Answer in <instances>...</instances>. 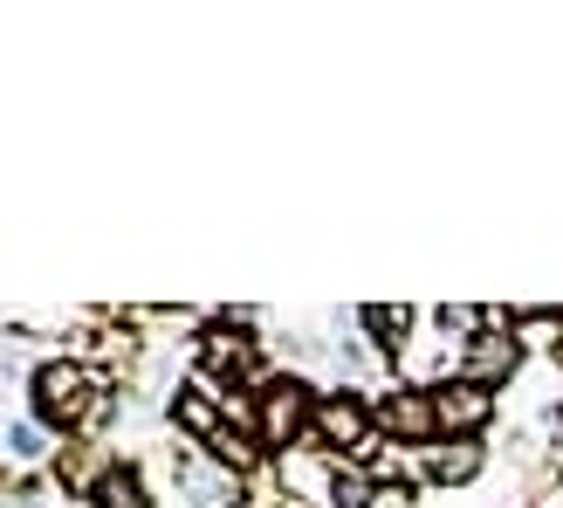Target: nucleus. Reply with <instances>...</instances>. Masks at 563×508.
Here are the masks:
<instances>
[{
    "label": "nucleus",
    "instance_id": "f257e3e1",
    "mask_svg": "<svg viewBox=\"0 0 563 508\" xmlns=\"http://www.w3.org/2000/svg\"><path fill=\"white\" fill-rule=\"evenodd\" d=\"M27 412H35L55 440H76V433L103 440L110 419L124 412V391H118L110 364L69 351V357H42L35 372H27Z\"/></svg>",
    "mask_w": 563,
    "mask_h": 508
},
{
    "label": "nucleus",
    "instance_id": "f03ea898",
    "mask_svg": "<svg viewBox=\"0 0 563 508\" xmlns=\"http://www.w3.org/2000/svg\"><path fill=\"white\" fill-rule=\"evenodd\" d=\"M192 378H207L220 399H255L268 385L255 309H213V317L192 330Z\"/></svg>",
    "mask_w": 563,
    "mask_h": 508
},
{
    "label": "nucleus",
    "instance_id": "7ed1b4c3",
    "mask_svg": "<svg viewBox=\"0 0 563 508\" xmlns=\"http://www.w3.org/2000/svg\"><path fill=\"white\" fill-rule=\"evenodd\" d=\"M309 446H323L330 461H351V467H372L385 454V433H378V406L364 385H330L323 406H317V433Z\"/></svg>",
    "mask_w": 563,
    "mask_h": 508
},
{
    "label": "nucleus",
    "instance_id": "20e7f679",
    "mask_svg": "<svg viewBox=\"0 0 563 508\" xmlns=\"http://www.w3.org/2000/svg\"><path fill=\"white\" fill-rule=\"evenodd\" d=\"M317 406H323V391L302 372H268V385L255 391V433H262V446L275 461L309 446V433H317Z\"/></svg>",
    "mask_w": 563,
    "mask_h": 508
},
{
    "label": "nucleus",
    "instance_id": "39448f33",
    "mask_svg": "<svg viewBox=\"0 0 563 508\" xmlns=\"http://www.w3.org/2000/svg\"><path fill=\"white\" fill-rule=\"evenodd\" d=\"M378 406V433L385 446H399V454H427V446H440V406H433V385L427 378H399L372 391Z\"/></svg>",
    "mask_w": 563,
    "mask_h": 508
},
{
    "label": "nucleus",
    "instance_id": "423d86ee",
    "mask_svg": "<svg viewBox=\"0 0 563 508\" xmlns=\"http://www.w3.org/2000/svg\"><path fill=\"white\" fill-rule=\"evenodd\" d=\"M173 482H179V495L192 501V508H241L247 501V482L241 474H228V467H213L200 446H173Z\"/></svg>",
    "mask_w": 563,
    "mask_h": 508
},
{
    "label": "nucleus",
    "instance_id": "0eeeda50",
    "mask_svg": "<svg viewBox=\"0 0 563 508\" xmlns=\"http://www.w3.org/2000/svg\"><path fill=\"white\" fill-rule=\"evenodd\" d=\"M165 419H173V433L186 446H213L228 433V399H220L207 378H186V385H173V399H165Z\"/></svg>",
    "mask_w": 563,
    "mask_h": 508
},
{
    "label": "nucleus",
    "instance_id": "6e6552de",
    "mask_svg": "<svg viewBox=\"0 0 563 508\" xmlns=\"http://www.w3.org/2000/svg\"><path fill=\"white\" fill-rule=\"evenodd\" d=\"M433 406H440V440H488L495 412H501V399H495V391L467 385V378H446V385H433Z\"/></svg>",
    "mask_w": 563,
    "mask_h": 508
},
{
    "label": "nucleus",
    "instance_id": "1a4fd4ad",
    "mask_svg": "<svg viewBox=\"0 0 563 508\" xmlns=\"http://www.w3.org/2000/svg\"><path fill=\"white\" fill-rule=\"evenodd\" d=\"M522 336L516 330H482L474 344L461 351V372L454 378H467V385H482V391H509L516 385V372H522Z\"/></svg>",
    "mask_w": 563,
    "mask_h": 508
},
{
    "label": "nucleus",
    "instance_id": "9d476101",
    "mask_svg": "<svg viewBox=\"0 0 563 508\" xmlns=\"http://www.w3.org/2000/svg\"><path fill=\"white\" fill-rule=\"evenodd\" d=\"M110 467H118V446H110V440H90V433H76V440H63V446H55V461H48V482L63 488L69 501H90V488L103 482Z\"/></svg>",
    "mask_w": 563,
    "mask_h": 508
},
{
    "label": "nucleus",
    "instance_id": "9b49d317",
    "mask_svg": "<svg viewBox=\"0 0 563 508\" xmlns=\"http://www.w3.org/2000/svg\"><path fill=\"white\" fill-rule=\"evenodd\" d=\"M419 323H427V309H412V302H364L357 309V330L372 336V351L399 372L406 364V351L419 344Z\"/></svg>",
    "mask_w": 563,
    "mask_h": 508
},
{
    "label": "nucleus",
    "instance_id": "f8f14e48",
    "mask_svg": "<svg viewBox=\"0 0 563 508\" xmlns=\"http://www.w3.org/2000/svg\"><path fill=\"white\" fill-rule=\"evenodd\" d=\"M419 474H427L433 488H467L488 474V440H440L419 454Z\"/></svg>",
    "mask_w": 563,
    "mask_h": 508
},
{
    "label": "nucleus",
    "instance_id": "ddd939ff",
    "mask_svg": "<svg viewBox=\"0 0 563 508\" xmlns=\"http://www.w3.org/2000/svg\"><path fill=\"white\" fill-rule=\"evenodd\" d=\"M82 508H158V495H152V474L137 467V461H124L118 454V467L103 474V482L90 488V501Z\"/></svg>",
    "mask_w": 563,
    "mask_h": 508
},
{
    "label": "nucleus",
    "instance_id": "4468645a",
    "mask_svg": "<svg viewBox=\"0 0 563 508\" xmlns=\"http://www.w3.org/2000/svg\"><path fill=\"white\" fill-rule=\"evenodd\" d=\"M55 446H63V440H55L35 412H8V467H14V474L48 467V461H55Z\"/></svg>",
    "mask_w": 563,
    "mask_h": 508
},
{
    "label": "nucleus",
    "instance_id": "2eb2a0df",
    "mask_svg": "<svg viewBox=\"0 0 563 508\" xmlns=\"http://www.w3.org/2000/svg\"><path fill=\"white\" fill-rule=\"evenodd\" d=\"M8 508H55V482L48 474H14L8 467V495H0Z\"/></svg>",
    "mask_w": 563,
    "mask_h": 508
},
{
    "label": "nucleus",
    "instance_id": "dca6fc26",
    "mask_svg": "<svg viewBox=\"0 0 563 508\" xmlns=\"http://www.w3.org/2000/svg\"><path fill=\"white\" fill-rule=\"evenodd\" d=\"M336 364H344V372L357 378V372H364V364H372V351H364V344H357V336H336Z\"/></svg>",
    "mask_w": 563,
    "mask_h": 508
},
{
    "label": "nucleus",
    "instance_id": "f3484780",
    "mask_svg": "<svg viewBox=\"0 0 563 508\" xmlns=\"http://www.w3.org/2000/svg\"><path fill=\"white\" fill-rule=\"evenodd\" d=\"M550 427H563V406H550Z\"/></svg>",
    "mask_w": 563,
    "mask_h": 508
},
{
    "label": "nucleus",
    "instance_id": "a211bd4d",
    "mask_svg": "<svg viewBox=\"0 0 563 508\" xmlns=\"http://www.w3.org/2000/svg\"><path fill=\"white\" fill-rule=\"evenodd\" d=\"M268 508H302V501H268Z\"/></svg>",
    "mask_w": 563,
    "mask_h": 508
},
{
    "label": "nucleus",
    "instance_id": "6ab92c4d",
    "mask_svg": "<svg viewBox=\"0 0 563 508\" xmlns=\"http://www.w3.org/2000/svg\"><path fill=\"white\" fill-rule=\"evenodd\" d=\"M556 364H563V344H556Z\"/></svg>",
    "mask_w": 563,
    "mask_h": 508
},
{
    "label": "nucleus",
    "instance_id": "aec40b11",
    "mask_svg": "<svg viewBox=\"0 0 563 508\" xmlns=\"http://www.w3.org/2000/svg\"><path fill=\"white\" fill-rule=\"evenodd\" d=\"M529 508H543V501H529Z\"/></svg>",
    "mask_w": 563,
    "mask_h": 508
}]
</instances>
